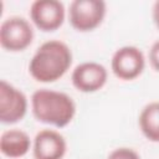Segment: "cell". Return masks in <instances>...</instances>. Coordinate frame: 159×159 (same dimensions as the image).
<instances>
[{"label":"cell","instance_id":"obj_12","mask_svg":"<svg viewBox=\"0 0 159 159\" xmlns=\"http://www.w3.org/2000/svg\"><path fill=\"white\" fill-rule=\"evenodd\" d=\"M107 159H142L139 153L137 150H134L133 148H128V147H119L113 149Z\"/></svg>","mask_w":159,"mask_h":159},{"label":"cell","instance_id":"obj_7","mask_svg":"<svg viewBox=\"0 0 159 159\" xmlns=\"http://www.w3.org/2000/svg\"><path fill=\"white\" fill-rule=\"evenodd\" d=\"M29 109L26 94L5 80L0 81V122L15 124L24 119Z\"/></svg>","mask_w":159,"mask_h":159},{"label":"cell","instance_id":"obj_9","mask_svg":"<svg viewBox=\"0 0 159 159\" xmlns=\"http://www.w3.org/2000/svg\"><path fill=\"white\" fill-rule=\"evenodd\" d=\"M35 159H62L67 153L66 138L56 129H41L32 139Z\"/></svg>","mask_w":159,"mask_h":159},{"label":"cell","instance_id":"obj_6","mask_svg":"<svg viewBox=\"0 0 159 159\" xmlns=\"http://www.w3.org/2000/svg\"><path fill=\"white\" fill-rule=\"evenodd\" d=\"M30 21L42 32L58 30L66 19V7L58 0H36L30 5Z\"/></svg>","mask_w":159,"mask_h":159},{"label":"cell","instance_id":"obj_3","mask_svg":"<svg viewBox=\"0 0 159 159\" xmlns=\"http://www.w3.org/2000/svg\"><path fill=\"white\" fill-rule=\"evenodd\" d=\"M70 25L78 32H89L99 27L107 14L103 0H73L67 10Z\"/></svg>","mask_w":159,"mask_h":159},{"label":"cell","instance_id":"obj_4","mask_svg":"<svg viewBox=\"0 0 159 159\" xmlns=\"http://www.w3.org/2000/svg\"><path fill=\"white\" fill-rule=\"evenodd\" d=\"M35 32L31 21L22 16H9L0 25V45L5 51H25L34 41Z\"/></svg>","mask_w":159,"mask_h":159},{"label":"cell","instance_id":"obj_10","mask_svg":"<svg viewBox=\"0 0 159 159\" xmlns=\"http://www.w3.org/2000/svg\"><path fill=\"white\" fill-rule=\"evenodd\" d=\"M32 149V139L30 135L19 128L4 130L0 135V152L2 155L17 159L25 157Z\"/></svg>","mask_w":159,"mask_h":159},{"label":"cell","instance_id":"obj_14","mask_svg":"<svg viewBox=\"0 0 159 159\" xmlns=\"http://www.w3.org/2000/svg\"><path fill=\"white\" fill-rule=\"evenodd\" d=\"M152 16H153V21L155 24V26L159 29V0L154 2L153 9H152Z\"/></svg>","mask_w":159,"mask_h":159},{"label":"cell","instance_id":"obj_8","mask_svg":"<svg viewBox=\"0 0 159 159\" xmlns=\"http://www.w3.org/2000/svg\"><path fill=\"white\" fill-rule=\"evenodd\" d=\"M108 81L107 68L96 61L77 65L71 73L72 86L82 93H94L102 89Z\"/></svg>","mask_w":159,"mask_h":159},{"label":"cell","instance_id":"obj_1","mask_svg":"<svg viewBox=\"0 0 159 159\" xmlns=\"http://www.w3.org/2000/svg\"><path fill=\"white\" fill-rule=\"evenodd\" d=\"M73 55L71 47L61 40L42 42L29 62L30 76L40 83H52L62 78L71 68Z\"/></svg>","mask_w":159,"mask_h":159},{"label":"cell","instance_id":"obj_13","mask_svg":"<svg viewBox=\"0 0 159 159\" xmlns=\"http://www.w3.org/2000/svg\"><path fill=\"white\" fill-rule=\"evenodd\" d=\"M148 60H149L152 68L155 72H159V40L154 41L153 45L150 46L149 53H148Z\"/></svg>","mask_w":159,"mask_h":159},{"label":"cell","instance_id":"obj_5","mask_svg":"<svg viewBox=\"0 0 159 159\" xmlns=\"http://www.w3.org/2000/svg\"><path fill=\"white\" fill-rule=\"evenodd\" d=\"M144 68L145 56L137 46H122L112 55L111 70L113 75L122 81H133L138 78L143 73Z\"/></svg>","mask_w":159,"mask_h":159},{"label":"cell","instance_id":"obj_11","mask_svg":"<svg viewBox=\"0 0 159 159\" xmlns=\"http://www.w3.org/2000/svg\"><path fill=\"white\" fill-rule=\"evenodd\" d=\"M138 125L147 140L159 143V101L149 102L142 108Z\"/></svg>","mask_w":159,"mask_h":159},{"label":"cell","instance_id":"obj_2","mask_svg":"<svg viewBox=\"0 0 159 159\" xmlns=\"http://www.w3.org/2000/svg\"><path fill=\"white\" fill-rule=\"evenodd\" d=\"M30 104L37 122L55 128L68 125L77 112L76 102L70 94L50 88L36 89L31 94Z\"/></svg>","mask_w":159,"mask_h":159}]
</instances>
